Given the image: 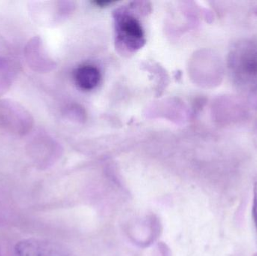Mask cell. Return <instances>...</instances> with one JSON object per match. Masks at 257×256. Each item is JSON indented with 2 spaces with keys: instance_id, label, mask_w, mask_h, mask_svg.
Wrapping results in <instances>:
<instances>
[{
  "instance_id": "cell-1",
  "label": "cell",
  "mask_w": 257,
  "mask_h": 256,
  "mask_svg": "<svg viewBox=\"0 0 257 256\" xmlns=\"http://www.w3.org/2000/svg\"><path fill=\"white\" fill-rule=\"evenodd\" d=\"M227 66L235 84L251 91L257 86V40L235 43L227 57Z\"/></svg>"
},
{
  "instance_id": "cell-2",
  "label": "cell",
  "mask_w": 257,
  "mask_h": 256,
  "mask_svg": "<svg viewBox=\"0 0 257 256\" xmlns=\"http://www.w3.org/2000/svg\"><path fill=\"white\" fill-rule=\"evenodd\" d=\"M213 114L217 123L226 126L247 119L248 110L238 96L223 95L214 102Z\"/></svg>"
},
{
  "instance_id": "cell-3",
  "label": "cell",
  "mask_w": 257,
  "mask_h": 256,
  "mask_svg": "<svg viewBox=\"0 0 257 256\" xmlns=\"http://www.w3.org/2000/svg\"><path fill=\"white\" fill-rule=\"evenodd\" d=\"M15 256H74L63 246L40 239H27L17 243Z\"/></svg>"
},
{
  "instance_id": "cell-4",
  "label": "cell",
  "mask_w": 257,
  "mask_h": 256,
  "mask_svg": "<svg viewBox=\"0 0 257 256\" xmlns=\"http://www.w3.org/2000/svg\"><path fill=\"white\" fill-rule=\"evenodd\" d=\"M117 30L121 40L130 48H139L144 42V32L139 21L130 15H123L117 20Z\"/></svg>"
},
{
  "instance_id": "cell-5",
  "label": "cell",
  "mask_w": 257,
  "mask_h": 256,
  "mask_svg": "<svg viewBox=\"0 0 257 256\" xmlns=\"http://www.w3.org/2000/svg\"><path fill=\"white\" fill-rule=\"evenodd\" d=\"M101 72L96 66L85 64L78 67L74 73L75 83L83 90H94L101 81Z\"/></svg>"
},
{
  "instance_id": "cell-6",
  "label": "cell",
  "mask_w": 257,
  "mask_h": 256,
  "mask_svg": "<svg viewBox=\"0 0 257 256\" xmlns=\"http://www.w3.org/2000/svg\"><path fill=\"white\" fill-rule=\"evenodd\" d=\"M249 105L253 109L257 110V86L250 92L248 99Z\"/></svg>"
},
{
  "instance_id": "cell-7",
  "label": "cell",
  "mask_w": 257,
  "mask_h": 256,
  "mask_svg": "<svg viewBox=\"0 0 257 256\" xmlns=\"http://www.w3.org/2000/svg\"><path fill=\"white\" fill-rule=\"evenodd\" d=\"M253 194H254V195H253V216L257 230V182L255 183Z\"/></svg>"
},
{
  "instance_id": "cell-8",
  "label": "cell",
  "mask_w": 257,
  "mask_h": 256,
  "mask_svg": "<svg viewBox=\"0 0 257 256\" xmlns=\"http://www.w3.org/2000/svg\"><path fill=\"white\" fill-rule=\"evenodd\" d=\"M4 246H3V243L0 241V256H8L7 252L4 251Z\"/></svg>"
},
{
  "instance_id": "cell-9",
  "label": "cell",
  "mask_w": 257,
  "mask_h": 256,
  "mask_svg": "<svg viewBox=\"0 0 257 256\" xmlns=\"http://www.w3.org/2000/svg\"><path fill=\"white\" fill-rule=\"evenodd\" d=\"M109 3H111V2H96V4L99 6H106L107 5L109 4Z\"/></svg>"
},
{
  "instance_id": "cell-10",
  "label": "cell",
  "mask_w": 257,
  "mask_h": 256,
  "mask_svg": "<svg viewBox=\"0 0 257 256\" xmlns=\"http://www.w3.org/2000/svg\"><path fill=\"white\" fill-rule=\"evenodd\" d=\"M253 13H254L257 16V5L255 6L254 9H253Z\"/></svg>"
},
{
  "instance_id": "cell-11",
  "label": "cell",
  "mask_w": 257,
  "mask_h": 256,
  "mask_svg": "<svg viewBox=\"0 0 257 256\" xmlns=\"http://www.w3.org/2000/svg\"><path fill=\"white\" fill-rule=\"evenodd\" d=\"M256 133L257 135V123H256Z\"/></svg>"
},
{
  "instance_id": "cell-12",
  "label": "cell",
  "mask_w": 257,
  "mask_h": 256,
  "mask_svg": "<svg viewBox=\"0 0 257 256\" xmlns=\"http://www.w3.org/2000/svg\"><path fill=\"white\" fill-rule=\"evenodd\" d=\"M253 256H257V254H256V255H253Z\"/></svg>"
}]
</instances>
